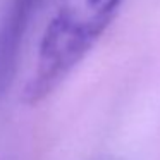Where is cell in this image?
I'll return each mask as SVG.
<instances>
[{
  "instance_id": "cell-1",
  "label": "cell",
  "mask_w": 160,
  "mask_h": 160,
  "mask_svg": "<svg viewBox=\"0 0 160 160\" xmlns=\"http://www.w3.org/2000/svg\"><path fill=\"white\" fill-rule=\"evenodd\" d=\"M105 28L76 7H62L50 21L40 43L36 67L24 88V102L48 97L98 42Z\"/></svg>"
},
{
  "instance_id": "cell-2",
  "label": "cell",
  "mask_w": 160,
  "mask_h": 160,
  "mask_svg": "<svg viewBox=\"0 0 160 160\" xmlns=\"http://www.w3.org/2000/svg\"><path fill=\"white\" fill-rule=\"evenodd\" d=\"M40 2L42 0H11L2 16L4 26L14 33L26 35L29 28V21H31Z\"/></svg>"
},
{
  "instance_id": "cell-3",
  "label": "cell",
  "mask_w": 160,
  "mask_h": 160,
  "mask_svg": "<svg viewBox=\"0 0 160 160\" xmlns=\"http://www.w3.org/2000/svg\"><path fill=\"white\" fill-rule=\"evenodd\" d=\"M121 4L122 0H86V14L107 29Z\"/></svg>"
}]
</instances>
